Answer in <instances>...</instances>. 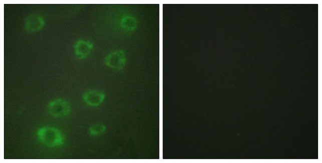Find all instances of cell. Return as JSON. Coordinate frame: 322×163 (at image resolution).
<instances>
[{
  "instance_id": "cell-6",
  "label": "cell",
  "mask_w": 322,
  "mask_h": 163,
  "mask_svg": "<svg viewBox=\"0 0 322 163\" xmlns=\"http://www.w3.org/2000/svg\"><path fill=\"white\" fill-rule=\"evenodd\" d=\"M105 97V94L103 92L93 90L85 92L82 98L84 102L88 105L97 107L103 102Z\"/></svg>"
},
{
  "instance_id": "cell-2",
  "label": "cell",
  "mask_w": 322,
  "mask_h": 163,
  "mask_svg": "<svg viewBox=\"0 0 322 163\" xmlns=\"http://www.w3.org/2000/svg\"><path fill=\"white\" fill-rule=\"evenodd\" d=\"M126 63V54L123 50L112 52L104 59V63L107 67L117 71L123 70Z\"/></svg>"
},
{
  "instance_id": "cell-8",
  "label": "cell",
  "mask_w": 322,
  "mask_h": 163,
  "mask_svg": "<svg viewBox=\"0 0 322 163\" xmlns=\"http://www.w3.org/2000/svg\"><path fill=\"white\" fill-rule=\"evenodd\" d=\"M106 126L103 124H95L89 128V134L92 136H100L106 132Z\"/></svg>"
},
{
  "instance_id": "cell-7",
  "label": "cell",
  "mask_w": 322,
  "mask_h": 163,
  "mask_svg": "<svg viewBox=\"0 0 322 163\" xmlns=\"http://www.w3.org/2000/svg\"><path fill=\"white\" fill-rule=\"evenodd\" d=\"M120 26L125 32L130 33L135 31L138 26L137 19L131 16H127L122 18Z\"/></svg>"
},
{
  "instance_id": "cell-1",
  "label": "cell",
  "mask_w": 322,
  "mask_h": 163,
  "mask_svg": "<svg viewBox=\"0 0 322 163\" xmlns=\"http://www.w3.org/2000/svg\"><path fill=\"white\" fill-rule=\"evenodd\" d=\"M36 134L39 141L49 147H60L65 143L64 134L55 127L45 126L40 128Z\"/></svg>"
},
{
  "instance_id": "cell-3",
  "label": "cell",
  "mask_w": 322,
  "mask_h": 163,
  "mask_svg": "<svg viewBox=\"0 0 322 163\" xmlns=\"http://www.w3.org/2000/svg\"><path fill=\"white\" fill-rule=\"evenodd\" d=\"M70 104L61 98L51 101L48 106L49 113L55 117H63L68 115L71 111Z\"/></svg>"
},
{
  "instance_id": "cell-4",
  "label": "cell",
  "mask_w": 322,
  "mask_h": 163,
  "mask_svg": "<svg viewBox=\"0 0 322 163\" xmlns=\"http://www.w3.org/2000/svg\"><path fill=\"white\" fill-rule=\"evenodd\" d=\"M25 29L30 33L39 32L43 29L46 22L43 17L37 14H32L24 20Z\"/></svg>"
},
{
  "instance_id": "cell-5",
  "label": "cell",
  "mask_w": 322,
  "mask_h": 163,
  "mask_svg": "<svg viewBox=\"0 0 322 163\" xmlns=\"http://www.w3.org/2000/svg\"><path fill=\"white\" fill-rule=\"evenodd\" d=\"M94 48L93 44L89 41L78 40L74 45L75 56L80 60L86 59Z\"/></svg>"
}]
</instances>
